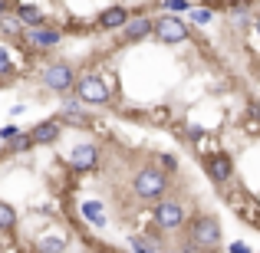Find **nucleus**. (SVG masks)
<instances>
[{
    "label": "nucleus",
    "mask_w": 260,
    "mask_h": 253,
    "mask_svg": "<svg viewBox=\"0 0 260 253\" xmlns=\"http://www.w3.org/2000/svg\"><path fill=\"white\" fill-rule=\"evenodd\" d=\"M191 247H201V250H208V247H217L221 243V224H217V217H211V214H201V217H194L191 221Z\"/></svg>",
    "instance_id": "nucleus-1"
},
{
    "label": "nucleus",
    "mask_w": 260,
    "mask_h": 253,
    "mask_svg": "<svg viewBox=\"0 0 260 253\" xmlns=\"http://www.w3.org/2000/svg\"><path fill=\"white\" fill-rule=\"evenodd\" d=\"M132 188H135L139 197H161L165 188H168V177H165V171H158V168H142L139 174L132 177Z\"/></svg>",
    "instance_id": "nucleus-2"
},
{
    "label": "nucleus",
    "mask_w": 260,
    "mask_h": 253,
    "mask_svg": "<svg viewBox=\"0 0 260 253\" xmlns=\"http://www.w3.org/2000/svg\"><path fill=\"white\" fill-rule=\"evenodd\" d=\"M76 92H79V102H89V105H106L109 102V86L99 76H83L76 83Z\"/></svg>",
    "instance_id": "nucleus-3"
},
{
    "label": "nucleus",
    "mask_w": 260,
    "mask_h": 253,
    "mask_svg": "<svg viewBox=\"0 0 260 253\" xmlns=\"http://www.w3.org/2000/svg\"><path fill=\"white\" fill-rule=\"evenodd\" d=\"M155 37L161 43H184L188 40V23L181 17H161L155 20Z\"/></svg>",
    "instance_id": "nucleus-4"
},
{
    "label": "nucleus",
    "mask_w": 260,
    "mask_h": 253,
    "mask_svg": "<svg viewBox=\"0 0 260 253\" xmlns=\"http://www.w3.org/2000/svg\"><path fill=\"white\" fill-rule=\"evenodd\" d=\"M43 83L50 89H56V92H66L70 86H76V76H73V69L66 63H53V66H46Z\"/></svg>",
    "instance_id": "nucleus-5"
},
{
    "label": "nucleus",
    "mask_w": 260,
    "mask_h": 253,
    "mask_svg": "<svg viewBox=\"0 0 260 253\" xmlns=\"http://www.w3.org/2000/svg\"><path fill=\"white\" fill-rule=\"evenodd\" d=\"M155 221H158V227L175 230V227H181V221H184V207L178 201H161L158 207H155Z\"/></svg>",
    "instance_id": "nucleus-6"
},
{
    "label": "nucleus",
    "mask_w": 260,
    "mask_h": 253,
    "mask_svg": "<svg viewBox=\"0 0 260 253\" xmlns=\"http://www.w3.org/2000/svg\"><path fill=\"white\" fill-rule=\"evenodd\" d=\"M208 174L214 177L217 184H228L231 177H234V161H231V155H224V152L208 155Z\"/></svg>",
    "instance_id": "nucleus-7"
},
{
    "label": "nucleus",
    "mask_w": 260,
    "mask_h": 253,
    "mask_svg": "<svg viewBox=\"0 0 260 253\" xmlns=\"http://www.w3.org/2000/svg\"><path fill=\"white\" fill-rule=\"evenodd\" d=\"M95 161H99V152H95V145H79V148H73V155H70V165L79 168V171L92 168Z\"/></svg>",
    "instance_id": "nucleus-8"
},
{
    "label": "nucleus",
    "mask_w": 260,
    "mask_h": 253,
    "mask_svg": "<svg viewBox=\"0 0 260 253\" xmlns=\"http://www.w3.org/2000/svg\"><path fill=\"white\" fill-rule=\"evenodd\" d=\"M125 23H128L125 7H109V10L99 17V26H106V30H119V26H125Z\"/></svg>",
    "instance_id": "nucleus-9"
},
{
    "label": "nucleus",
    "mask_w": 260,
    "mask_h": 253,
    "mask_svg": "<svg viewBox=\"0 0 260 253\" xmlns=\"http://www.w3.org/2000/svg\"><path fill=\"white\" fill-rule=\"evenodd\" d=\"M148 33H155V20H148V17H139V20H128L125 23V37L128 40H145Z\"/></svg>",
    "instance_id": "nucleus-10"
},
{
    "label": "nucleus",
    "mask_w": 260,
    "mask_h": 253,
    "mask_svg": "<svg viewBox=\"0 0 260 253\" xmlns=\"http://www.w3.org/2000/svg\"><path fill=\"white\" fill-rule=\"evenodd\" d=\"M56 135H59V122H43V125L33 128L30 141H37V145H50V141H56Z\"/></svg>",
    "instance_id": "nucleus-11"
},
{
    "label": "nucleus",
    "mask_w": 260,
    "mask_h": 253,
    "mask_svg": "<svg viewBox=\"0 0 260 253\" xmlns=\"http://www.w3.org/2000/svg\"><path fill=\"white\" fill-rule=\"evenodd\" d=\"M26 37H30V43H37V46H56L59 43V33L56 30H40V26H30Z\"/></svg>",
    "instance_id": "nucleus-12"
},
{
    "label": "nucleus",
    "mask_w": 260,
    "mask_h": 253,
    "mask_svg": "<svg viewBox=\"0 0 260 253\" xmlns=\"http://www.w3.org/2000/svg\"><path fill=\"white\" fill-rule=\"evenodd\" d=\"M83 214H86L89 221L95 224V227H102V224H106V214H102V204H95V201H86V204H83Z\"/></svg>",
    "instance_id": "nucleus-13"
},
{
    "label": "nucleus",
    "mask_w": 260,
    "mask_h": 253,
    "mask_svg": "<svg viewBox=\"0 0 260 253\" xmlns=\"http://www.w3.org/2000/svg\"><path fill=\"white\" fill-rule=\"evenodd\" d=\"M17 13H20V20H23L26 26H40V23H43V13H40L37 7H20Z\"/></svg>",
    "instance_id": "nucleus-14"
},
{
    "label": "nucleus",
    "mask_w": 260,
    "mask_h": 253,
    "mask_svg": "<svg viewBox=\"0 0 260 253\" xmlns=\"http://www.w3.org/2000/svg\"><path fill=\"white\" fill-rule=\"evenodd\" d=\"M13 224H17V214H13V207L7 201H0V230H10Z\"/></svg>",
    "instance_id": "nucleus-15"
},
{
    "label": "nucleus",
    "mask_w": 260,
    "mask_h": 253,
    "mask_svg": "<svg viewBox=\"0 0 260 253\" xmlns=\"http://www.w3.org/2000/svg\"><path fill=\"white\" fill-rule=\"evenodd\" d=\"M63 119H70V122H83V119H86V112H83V109H76L73 102H63Z\"/></svg>",
    "instance_id": "nucleus-16"
},
{
    "label": "nucleus",
    "mask_w": 260,
    "mask_h": 253,
    "mask_svg": "<svg viewBox=\"0 0 260 253\" xmlns=\"http://www.w3.org/2000/svg\"><path fill=\"white\" fill-rule=\"evenodd\" d=\"M128 247H132V250H161V243L145 240V237H132V240H128Z\"/></svg>",
    "instance_id": "nucleus-17"
},
{
    "label": "nucleus",
    "mask_w": 260,
    "mask_h": 253,
    "mask_svg": "<svg viewBox=\"0 0 260 253\" xmlns=\"http://www.w3.org/2000/svg\"><path fill=\"white\" fill-rule=\"evenodd\" d=\"M188 17H191V23H198V26L211 23V10H204V7H198V10H188Z\"/></svg>",
    "instance_id": "nucleus-18"
},
{
    "label": "nucleus",
    "mask_w": 260,
    "mask_h": 253,
    "mask_svg": "<svg viewBox=\"0 0 260 253\" xmlns=\"http://www.w3.org/2000/svg\"><path fill=\"white\" fill-rule=\"evenodd\" d=\"M63 247H66L63 237H43L40 240V250H63Z\"/></svg>",
    "instance_id": "nucleus-19"
},
{
    "label": "nucleus",
    "mask_w": 260,
    "mask_h": 253,
    "mask_svg": "<svg viewBox=\"0 0 260 253\" xmlns=\"http://www.w3.org/2000/svg\"><path fill=\"white\" fill-rule=\"evenodd\" d=\"M10 69H13V63H10V53H7L4 46H0V76H7Z\"/></svg>",
    "instance_id": "nucleus-20"
},
{
    "label": "nucleus",
    "mask_w": 260,
    "mask_h": 253,
    "mask_svg": "<svg viewBox=\"0 0 260 253\" xmlns=\"http://www.w3.org/2000/svg\"><path fill=\"white\" fill-rule=\"evenodd\" d=\"M26 145H30V138H26V135H13V138H10V148H13V152H20V148H26Z\"/></svg>",
    "instance_id": "nucleus-21"
},
{
    "label": "nucleus",
    "mask_w": 260,
    "mask_h": 253,
    "mask_svg": "<svg viewBox=\"0 0 260 253\" xmlns=\"http://www.w3.org/2000/svg\"><path fill=\"white\" fill-rule=\"evenodd\" d=\"M165 4H168V10H175V13L188 10V0H165Z\"/></svg>",
    "instance_id": "nucleus-22"
},
{
    "label": "nucleus",
    "mask_w": 260,
    "mask_h": 253,
    "mask_svg": "<svg viewBox=\"0 0 260 253\" xmlns=\"http://www.w3.org/2000/svg\"><path fill=\"white\" fill-rule=\"evenodd\" d=\"M13 135H17V125H7V128H0V138H7V141H10Z\"/></svg>",
    "instance_id": "nucleus-23"
},
{
    "label": "nucleus",
    "mask_w": 260,
    "mask_h": 253,
    "mask_svg": "<svg viewBox=\"0 0 260 253\" xmlns=\"http://www.w3.org/2000/svg\"><path fill=\"white\" fill-rule=\"evenodd\" d=\"M7 10H10V4H7V0H0V17H4Z\"/></svg>",
    "instance_id": "nucleus-24"
},
{
    "label": "nucleus",
    "mask_w": 260,
    "mask_h": 253,
    "mask_svg": "<svg viewBox=\"0 0 260 253\" xmlns=\"http://www.w3.org/2000/svg\"><path fill=\"white\" fill-rule=\"evenodd\" d=\"M257 33H260V17H257Z\"/></svg>",
    "instance_id": "nucleus-25"
}]
</instances>
